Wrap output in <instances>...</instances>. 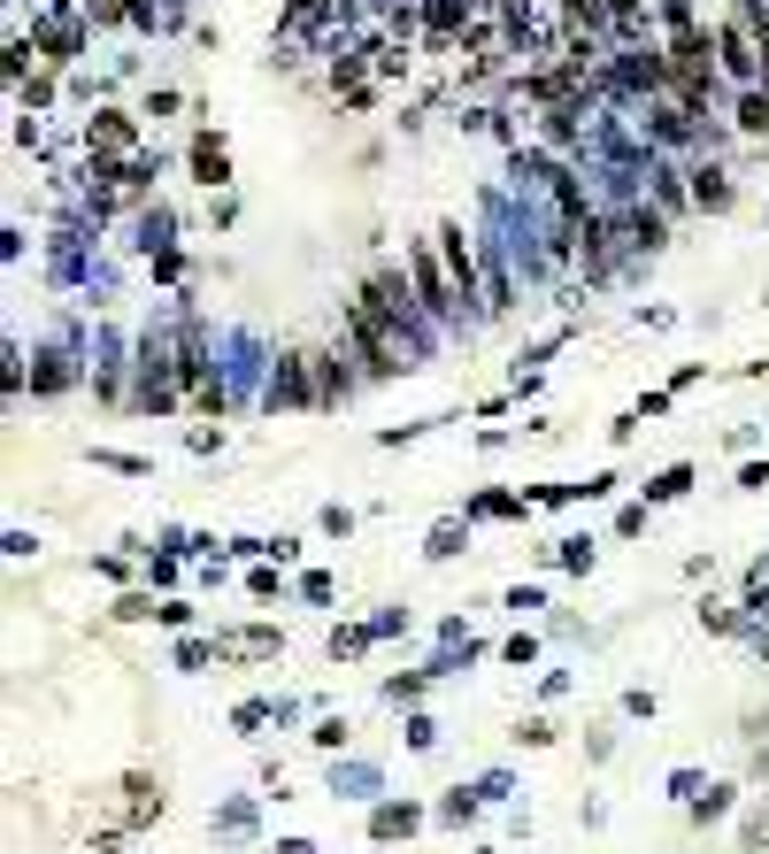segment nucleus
Wrapping results in <instances>:
<instances>
[{"mask_svg": "<svg viewBox=\"0 0 769 854\" xmlns=\"http://www.w3.org/2000/svg\"><path fill=\"white\" fill-rule=\"evenodd\" d=\"M716 62H724L731 93H747V85H769V77H762V31H755L739 8H724V23H716Z\"/></svg>", "mask_w": 769, "mask_h": 854, "instance_id": "obj_1", "label": "nucleus"}, {"mask_svg": "<svg viewBox=\"0 0 769 854\" xmlns=\"http://www.w3.org/2000/svg\"><path fill=\"white\" fill-rule=\"evenodd\" d=\"M77 377H93V369L77 362V324H62L31 354V400H62V393H77Z\"/></svg>", "mask_w": 769, "mask_h": 854, "instance_id": "obj_2", "label": "nucleus"}, {"mask_svg": "<svg viewBox=\"0 0 769 854\" xmlns=\"http://www.w3.org/2000/svg\"><path fill=\"white\" fill-rule=\"evenodd\" d=\"M77 139H85V163H132V155H147L132 108H93V116L77 124Z\"/></svg>", "mask_w": 769, "mask_h": 854, "instance_id": "obj_3", "label": "nucleus"}, {"mask_svg": "<svg viewBox=\"0 0 769 854\" xmlns=\"http://www.w3.org/2000/svg\"><path fill=\"white\" fill-rule=\"evenodd\" d=\"M31 46H39L46 70H70V62L93 46V23H85V15H31Z\"/></svg>", "mask_w": 769, "mask_h": 854, "instance_id": "obj_4", "label": "nucleus"}, {"mask_svg": "<svg viewBox=\"0 0 769 854\" xmlns=\"http://www.w3.org/2000/svg\"><path fill=\"white\" fill-rule=\"evenodd\" d=\"M262 408H270V416H278V408H315V354H301V346L278 354V369H270V385H262Z\"/></svg>", "mask_w": 769, "mask_h": 854, "instance_id": "obj_5", "label": "nucleus"}, {"mask_svg": "<svg viewBox=\"0 0 769 854\" xmlns=\"http://www.w3.org/2000/svg\"><path fill=\"white\" fill-rule=\"evenodd\" d=\"M646 200L677 223V216H693V163H669V155H654L646 163Z\"/></svg>", "mask_w": 769, "mask_h": 854, "instance_id": "obj_6", "label": "nucleus"}, {"mask_svg": "<svg viewBox=\"0 0 769 854\" xmlns=\"http://www.w3.org/2000/svg\"><path fill=\"white\" fill-rule=\"evenodd\" d=\"M354 385H362L354 346H323V354H315V408H346V400H354Z\"/></svg>", "mask_w": 769, "mask_h": 854, "instance_id": "obj_7", "label": "nucleus"}, {"mask_svg": "<svg viewBox=\"0 0 769 854\" xmlns=\"http://www.w3.org/2000/svg\"><path fill=\"white\" fill-rule=\"evenodd\" d=\"M185 170H193V185L200 192H224L231 185V147H224V132H193V147H185Z\"/></svg>", "mask_w": 769, "mask_h": 854, "instance_id": "obj_8", "label": "nucleus"}, {"mask_svg": "<svg viewBox=\"0 0 769 854\" xmlns=\"http://www.w3.org/2000/svg\"><path fill=\"white\" fill-rule=\"evenodd\" d=\"M693 208H700V216H731V208H739V177H731V163H716V155L693 163Z\"/></svg>", "mask_w": 769, "mask_h": 854, "instance_id": "obj_9", "label": "nucleus"}, {"mask_svg": "<svg viewBox=\"0 0 769 854\" xmlns=\"http://www.w3.org/2000/svg\"><path fill=\"white\" fill-rule=\"evenodd\" d=\"M615 216H623V239H631V254H662V247H669V216H662L646 192H638V200H623Z\"/></svg>", "mask_w": 769, "mask_h": 854, "instance_id": "obj_10", "label": "nucleus"}, {"mask_svg": "<svg viewBox=\"0 0 769 854\" xmlns=\"http://www.w3.org/2000/svg\"><path fill=\"white\" fill-rule=\"evenodd\" d=\"M216 655L224 663H270V655H285V632L278 624H239V632H216Z\"/></svg>", "mask_w": 769, "mask_h": 854, "instance_id": "obj_11", "label": "nucleus"}, {"mask_svg": "<svg viewBox=\"0 0 769 854\" xmlns=\"http://www.w3.org/2000/svg\"><path fill=\"white\" fill-rule=\"evenodd\" d=\"M408 832H424V809L416 801H377L370 809V840H408Z\"/></svg>", "mask_w": 769, "mask_h": 854, "instance_id": "obj_12", "label": "nucleus"}, {"mask_svg": "<svg viewBox=\"0 0 769 854\" xmlns=\"http://www.w3.org/2000/svg\"><path fill=\"white\" fill-rule=\"evenodd\" d=\"M731 132H739V139H769V85L731 93Z\"/></svg>", "mask_w": 769, "mask_h": 854, "instance_id": "obj_13", "label": "nucleus"}, {"mask_svg": "<svg viewBox=\"0 0 769 854\" xmlns=\"http://www.w3.org/2000/svg\"><path fill=\"white\" fill-rule=\"evenodd\" d=\"M461 515H469V523H523V515H531V493H500V486H492V493H477Z\"/></svg>", "mask_w": 769, "mask_h": 854, "instance_id": "obj_14", "label": "nucleus"}, {"mask_svg": "<svg viewBox=\"0 0 769 854\" xmlns=\"http://www.w3.org/2000/svg\"><path fill=\"white\" fill-rule=\"evenodd\" d=\"M124 793H132V801H124V824H154V816L169 809V801H162V785H154L147 770H132V778H124Z\"/></svg>", "mask_w": 769, "mask_h": 854, "instance_id": "obj_15", "label": "nucleus"}, {"mask_svg": "<svg viewBox=\"0 0 769 854\" xmlns=\"http://www.w3.org/2000/svg\"><path fill=\"white\" fill-rule=\"evenodd\" d=\"M693 493V462H669V470H654L646 486H638V501L646 509H662V501H685Z\"/></svg>", "mask_w": 769, "mask_h": 854, "instance_id": "obj_16", "label": "nucleus"}, {"mask_svg": "<svg viewBox=\"0 0 769 854\" xmlns=\"http://www.w3.org/2000/svg\"><path fill=\"white\" fill-rule=\"evenodd\" d=\"M461 546H469V515H439L432 539H424V562H455Z\"/></svg>", "mask_w": 769, "mask_h": 854, "instance_id": "obj_17", "label": "nucleus"}, {"mask_svg": "<svg viewBox=\"0 0 769 854\" xmlns=\"http://www.w3.org/2000/svg\"><path fill=\"white\" fill-rule=\"evenodd\" d=\"M323 647H331V663H354V655H370V647H377V632H370V624H339Z\"/></svg>", "mask_w": 769, "mask_h": 854, "instance_id": "obj_18", "label": "nucleus"}, {"mask_svg": "<svg viewBox=\"0 0 769 854\" xmlns=\"http://www.w3.org/2000/svg\"><path fill=\"white\" fill-rule=\"evenodd\" d=\"M654 31H662V39H685V31H700V8H693V0H662V8H654Z\"/></svg>", "mask_w": 769, "mask_h": 854, "instance_id": "obj_19", "label": "nucleus"}, {"mask_svg": "<svg viewBox=\"0 0 769 854\" xmlns=\"http://www.w3.org/2000/svg\"><path fill=\"white\" fill-rule=\"evenodd\" d=\"M477 809H485V793H477V785H447V801H439L432 816H439V824H469Z\"/></svg>", "mask_w": 769, "mask_h": 854, "instance_id": "obj_20", "label": "nucleus"}, {"mask_svg": "<svg viewBox=\"0 0 769 854\" xmlns=\"http://www.w3.org/2000/svg\"><path fill=\"white\" fill-rule=\"evenodd\" d=\"M424 685H432V670H401V678H385L377 692H385V708H416V700H424Z\"/></svg>", "mask_w": 769, "mask_h": 854, "instance_id": "obj_21", "label": "nucleus"}, {"mask_svg": "<svg viewBox=\"0 0 769 854\" xmlns=\"http://www.w3.org/2000/svg\"><path fill=\"white\" fill-rule=\"evenodd\" d=\"M731 801H739V785H708L685 816H693V824H724V816H731Z\"/></svg>", "mask_w": 769, "mask_h": 854, "instance_id": "obj_22", "label": "nucleus"}, {"mask_svg": "<svg viewBox=\"0 0 769 854\" xmlns=\"http://www.w3.org/2000/svg\"><path fill=\"white\" fill-rule=\"evenodd\" d=\"M700 632H755L747 608H724V601H700Z\"/></svg>", "mask_w": 769, "mask_h": 854, "instance_id": "obj_23", "label": "nucleus"}, {"mask_svg": "<svg viewBox=\"0 0 769 854\" xmlns=\"http://www.w3.org/2000/svg\"><path fill=\"white\" fill-rule=\"evenodd\" d=\"M93 462H101V470H116V478H154L147 455H124V447H93Z\"/></svg>", "mask_w": 769, "mask_h": 854, "instance_id": "obj_24", "label": "nucleus"}, {"mask_svg": "<svg viewBox=\"0 0 769 854\" xmlns=\"http://www.w3.org/2000/svg\"><path fill=\"white\" fill-rule=\"evenodd\" d=\"M185 577V554H147V593H162L169 601V585Z\"/></svg>", "mask_w": 769, "mask_h": 854, "instance_id": "obj_25", "label": "nucleus"}, {"mask_svg": "<svg viewBox=\"0 0 769 854\" xmlns=\"http://www.w3.org/2000/svg\"><path fill=\"white\" fill-rule=\"evenodd\" d=\"M500 663H508V670H531V663H539V632H508V639H500Z\"/></svg>", "mask_w": 769, "mask_h": 854, "instance_id": "obj_26", "label": "nucleus"}, {"mask_svg": "<svg viewBox=\"0 0 769 854\" xmlns=\"http://www.w3.org/2000/svg\"><path fill=\"white\" fill-rule=\"evenodd\" d=\"M231 723H239L247 739H262V723H278V700H239V708H231Z\"/></svg>", "mask_w": 769, "mask_h": 854, "instance_id": "obj_27", "label": "nucleus"}, {"mask_svg": "<svg viewBox=\"0 0 769 854\" xmlns=\"http://www.w3.org/2000/svg\"><path fill=\"white\" fill-rule=\"evenodd\" d=\"M401 739H408V754H432V747H439V723H432L424 708H408V723H401Z\"/></svg>", "mask_w": 769, "mask_h": 854, "instance_id": "obj_28", "label": "nucleus"}, {"mask_svg": "<svg viewBox=\"0 0 769 854\" xmlns=\"http://www.w3.org/2000/svg\"><path fill=\"white\" fill-rule=\"evenodd\" d=\"M516 747H554L562 731H554V716H516V731H508Z\"/></svg>", "mask_w": 769, "mask_h": 854, "instance_id": "obj_29", "label": "nucleus"}, {"mask_svg": "<svg viewBox=\"0 0 769 854\" xmlns=\"http://www.w3.org/2000/svg\"><path fill=\"white\" fill-rule=\"evenodd\" d=\"M346 739H354V723H346V716H323V723L308 731V747H323V754H346Z\"/></svg>", "mask_w": 769, "mask_h": 854, "instance_id": "obj_30", "label": "nucleus"}, {"mask_svg": "<svg viewBox=\"0 0 769 854\" xmlns=\"http://www.w3.org/2000/svg\"><path fill=\"white\" fill-rule=\"evenodd\" d=\"M331 793L339 801H362V793H377V770H362V762L354 770H331Z\"/></svg>", "mask_w": 769, "mask_h": 854, "instance_id": "obj_31", "label": "nucleus"}, {"mask_svg": "<svg viewBox=\"0 0 769 854\" xmlns=\"http://www.w3.org/2000/svg\"><path fill=\"white\" fill-rule=\"evenodd\" d=\"M154 608H162V601H154L147 585H132V593H124V601H116V608H108V616H116V624H147Z\"/></svg>", "mask_w": 769, "mask_h": 854, "instance_id": "obj_32", "label": "nucleus"}, {"mask_svg": "<svg viewBox=\"0 0 769 854\" xmlns=\"http://www.w3.org/2000/svg\"><path fill=\"white\" fill-rule=\"evenodd\" d=\"M554 562H562L570 577H585V570H593L601 554H593V539H562V546H554Z\"/></svg>", "mask_w": 769, "mask_h": 854, "instance_id": "obj_33", "label": "nucleus"}, {"mask_svg": "<svg viewBox=\"0 0 769 854\" xmlns=\"http://www.w3.org/2000/svg\"><path fill=\"white\" fill-rule=\"evenodd\" d=\"M247 593H254V601H285V577H278V562H254V570H247Z\"/></svg>", "mask_w": 769, "mask_h": 854, "instance_id": "obj_34", "label": "nucleus"}, {"mask_svg": "<svg viewBox=\"0 0 769 854\" xmlns=\"http://www.w3.org/2000/svg\"><path fill=\"white\" fill-rule=\"evenodd\" d=\"M293 593H301V601H315V608H323V601L339 593V577H331V570H301V577H293Z\"/></svg>", "mask_w": 769, "mask_h": 854, "instance_id": "obj_35", "label": "nucleus"}, {"mask_svg": "<svg viewBox=\"0 0 769 854\" xmlns=\"http://www.w3.org/2000/svg\"><path fill=\"white\" fill-rule=\"evenodd\" d=\"M208 663H224L216 639H177V670H208Z\"/></svg>", "mask_w": 769, "mask_h": 854, "instance_id": "obj_36", "label": "nucleus"}, {"mask_svg": "<svg viewBox=\"0 0 769 854\" xmlns=\"http://www.w3.org/2000/svg\"><path fill=\"white\" fill-rule=\"evenodd\" d=\"M177 108H185V93H177V85H154L147 101H139V116H154V124H162V116H177Z\"/></svg>", "mask_w": 769, "mask_h": 854, "instance_id": "obj_37", "label": "nucleus"}, {"mask_svg": "<svg viewBox=\"0 0 769 854\" xmlns=\"http://www.w3.org/2000/svg\"><path fill=\"white\" fill-rule=\"evenodd\" d=\"M216 832H224V840H247V832H254V809H247V801H231V809L216 816Z\"/></svg>", "mask_w": 769, "mask_h": 854, "instance_id": "obj_38", "label": "nucleus"}, {"mask_svg": "<svg viewBox=\"0 0 769 854\" xmlns=\"http://www.w3.org/2000/svg\"><path fill=\"white\" fill-rule=\"evenodd\" d=\"M147 270H154V285H185V247H169V254H154Z\"/></svg>", "mask_w": 769, "mask_h": 854, "instance_id": "obj_39", "label": "nucleus"}, {"mask_svg": "<svg viewBox=\"0 0 769 854\" xmlns=\"http://www.w3.org/2000/svg\"><path fill=\"white\" fill-rule=\"evenodd\" d=\"M262 562H278V570H285V562H301V539H293V531H278V539H262Z\"/></svg>", "mask_w": 769, "mask_h": 854, "instance_id": "obj_40", "label": "nucleus"}, {"mask_svg": "<svg viewBox=\"0 0 769 854\" xmlns=\"http://www.w3.org/2000/svg\"><path fill=\"white\" fill-rule=\"evenodd\" d=\"M154 624H169V632H193V601H177V593H169V601L154 608Z\"/></svg>", "mask_w": 769, "mask_h": 854, "instance_id": "obj_41", "label": "nucleus"}, {"mask_svg": "<svg viewBox=\"0 0 769 854\" xmlns=\"http://www.w3.org/2000/svg\"><path fill=\"white\" fill-rule=\"evenodd\" d=\"M669 793H677V801H685V809H693V801H700V793H708V778H700V770H669Z\"/></svg>", "mask_w": 769, "mask_h": 854, "instance_id": "obj_42", "label": "nucleus"}, {"mask_svg": "<svg viewBox=\"0 0 769 854\" xmlns=\"http://www.w3.org/2000/svg\"><path fill=\"white\" fill-rule=\"evenodd\" d=\"M315 523H323V531H331V539H346V531H354V523H362V515L346 509V501H331V509L315 515Z\"/></svg>", "mask_w": 769, "mask_h": 854, "instance_id": "obj_43", "label": "nucleus"}, {"mask_svg": "<svg viewBox=\"0 0 769 854\" xmlns=\"http://www.w3.org/2000/svg\"><path fill=\"white\" fill-rule=\"evenodd\" d=\"M638 531H646V501H623L615 509V539H638Z\"/></svg>", "mask_w": 769, "mask_h": 854, "instance_id": "obj_44", "label": "nucleus"}, {"mask_svg": "<svg viewBox=\"0 0 769 854\" xmlns=\"http://www.w3.org/2000/svg\"><path fill=\"white\" fill-rule=\"evenodd\" d=\"M508 608H516V616H531V608H547V585H508Z\"/></svg>", "mask_w": 769, "mask_h": 854, "instance_id": "obj_45", "label": "nucleus"}, {"mask_svg": "<svg viewBox=\"0 0 769 854\" xmlns=\"http://www.w3.org/2000/svg\"><path fill=\"white\" fill-rule=\"evenodd\" d=\"M477 793H485V801H508V793H516V778H508V770H485V778H477Z\"/></svg>", "mask_w": 769, "mask_h": 854, "instance_id": "obj_46", "label": "nucleus"}, {"mask_svg": "<svg viewBox=\"0 0 769 854\" xmlns=\"http://www.w3.org/2000/svg\"><path fill=\"white\" fill-rule=\"evenodd\" d=\"M185 447H193V455H216V447H224V424H200V431H193Z\"/></svg>", "mask_w": 769, "mask_h": 854, "instance_id": "obj_47", "label": "nucleus"}, {"mask_svg": "<svg viewBox=\"0 0 769 854\" xmlns=\"http://www.w3.org/2000/svg\"><path fill=\"white\" fill-rule=\"evenodd\" d=\"M370 632H377V639H393V632H408V608H385V616H370Z\"/></svg>", "mask_w": 769, "mask_h": 854, "instance_id": "obj_48", "label": "nucleus"}, {"mask_svg": "<svg viewBox=\"0 0 769 854\" xmlns=\"http://www.w3.org/2000/svg\"><path fill=\"white\" fill-rule=\"evenodd\" d=\"M623 716H638V723H646V716H654V692H646V685H631V692H623Z\"/></svg>", "mask_w": 769, "mask_h": 854, "instance_id": "obj_49", "label": "nucleus"}, {"mask_svg": "<svg viewBox=\"0 0 769 854\" xmlns=\"http://www.w3.org/2000/svg\"><path fill=\"white\" fill-rule=\"evenodd\" d=\"M615 486H623V478H615V470H593V478H585V501H609Z\"/></svg>", "mask_w": 769, "mask_h": 854, "instance_id": "obj_50", "label": "nucleus"}, {"mask_svg": "<svg viewBox=\"0 0 769 854\" xmlns=\"http://www.w3.org/2000/svg\"><path fill=\"white\" fill-rule=\"evenodd\" d=\"M739 486H747V493H769V462H747V470H739Z\"/></svg>", "mask_w": 769, "mask_h": 854, "instance_id": "obj_51", "label": "nucleus"}, {"mask_svg": "<svg viewBox=\"0 0 769 854\" xmlns=\"http://www.w3.org/2000/svg\"><path fill=\"white\" fill-rule=\"evenodd\" d=\"M747 593H769V554L755 562V570H747Z\"/></svg>", "mask_w": 769, "mask_h": 854, "instance_id": "obj_52", "label": "nucleus"}, {"mask_svg": "<svg viewBox=\"0 0 769 854\" xmlns=\"http://www.w3.org/2000/svg\"><path fill=\"white\" fill-rule=\"evenodd\" d=\"M278 854H315V840H301V832H293V840H278Z\"/></svg>", "mask_w": 769, "mask_h": 854, "instance_id": "obj_53", "label": "nucleus"}]
</instances>
